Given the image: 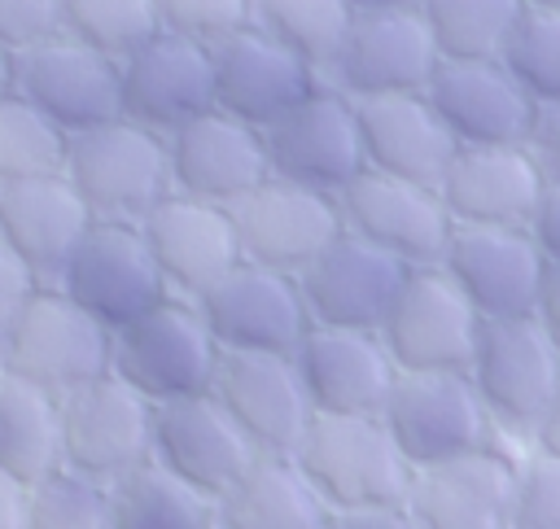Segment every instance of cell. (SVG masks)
<instances>
[{"instance_id":"f35d334b","label":"cell","mask_w":560,"mask_h":529,"mask_svg":"<svg viewBox=\"0 0 560 529\" xmlns=\"http://www.w3.org/2000/svg\"><path fill=\"white\" fill-rule=\"evenodd\" d=\"M158 13H162V31L201 39L210 48L254 26V0H158Z\"/></svg>"},{"instance_id":"8d00e7d4","label":"cell","mask_w":560,"mask_h":529,"mask_svg":"<svg viewBox=\"0 0 560 529\" xmlns=\"http://www.w3.org/2000/svg\"><path fill=\"white\" fill-rule=\"evenodd\" d=\"M503 61L538 105L560 101V9L525 4Z\"/></svg>"},{"instance_id":"2e32d148","label":"cell","mask_w":560,"mask_h":529,"mask_svg":"<svg viewBox=\"0 0 560 529\" xmlns=\"http://www.w3.org/2000/svg\"><path fill=\"white\" fill-rule=\"evenodd\" d=\"M442 267L481 310V319H525L538 310V293L551 262L529 227L455 223Z\"/></svg>"},{"instance_id":"83f0119b","label":"cell","mask_w":560,"mask_h":529,"mask_svg":"<svg viewBox=\"0 0 560 529\" xmlns=\"http://www.w3.org/2000/svg\"><path fill=\"white\" fill-rule=\"evenodd\" d=\"M92 223L96 219L79 188L66 179V171L0 184V240L22 254V262L44 284L61 275Z\"/></svg>"},{"instance_id":"ee69618b","label":"cell","mask_w":560,"mask_h":529,"mask_svg":"<svg viewBox=\"0 0 560 529\" xmlns=\"http://www.w3.org/2000/svg\"><path fill=\"white\" fill-rule=\"evenodd\" d=\"M529 232H534V240L542 245L547 262H560V184H547V192H542V201H538V214H534Z\"/></svg>"},{"instance_id":"4316f807","label":"cell","mask_w":560,"mask_h":529,"mask_svg":"<svg viewBox=\"0 0 560 529\" xmlns=\"http://www.w3.org/2000/svg\"><path fill=\"white\" fill-rule=\"evenodd\" d=\"M293 358L315 415H381L398 380V363L389 358L381 332L363 328L311 324Z\"/></svg>"},{"instance_id":"ac0fdd59","label":"cell","mask_w":560,"mask_h":529,"mask_svg":"<svg viewBox=\"0 0 560 529\" xmlns=\"http://www.w3.org/2000/svg\"><path fill=\"white\" fill-rule=\"evenodd\" d=\"M219 109L214 101V48L175 31H158L131 57H122V114L171 136L184 122Z\"/></svg>"},{"instance_id":"e0dca14e","label":"cell","mask_w":560,"mask_h":529,"mask_svg":"<svg viewBox=\"0 0 560 529\" xmlns=\"http://www.w3.org/2000/svg\"><path fill=\"white\" fill-rule=\"evenodd\" d=\"M319 83L324 70L262 26H245L214 44V101L223 114L245 118L258 131L302 105Z\"/></svg>"},{"instance_id":"7bdbcfd3","label":"cell","mask_w":560,"mask_h":529,"mask_svg":"<svg viewBox=\"0 0 560 529\" xmlns=\"http://www.w3.org/2000/svg\"><path fill=\"white\" fill-rule=\"evenodd\" d=\"M529 153L538 157L547 184H560V101L538 105L534 131H529Z\"/></svg>"},{"instance_id":"f6af8a7d","label":"cell","mask_w":560,"mask_h":529,"mask_svg":"<svg viewBox=\"0 0 560 529\" xmlns=\"http://www.w3.org/2000/svg\"><path fill=\"white\" fill-rule=\"evenodd\" d=\"M328 529H416L402 507H354V512H332Z\"/></svg>"},{"instance_id":"e575fe53","label":"cell","mask_w":560,"mask_h":529,"mask_svg":"<svg viewBox=\"0 0 560 529\" xmlns=\"http://www.w3.org/2000/svg\"><path fill=\"white\" fill-rule=\"evenodd\" d=\"M70 136L35 109L18 87L0 96V184L31 179V175H57L66 166Z\"/></svg>"},{"instance_id":"d590c367","label":"cell","mask_w":560,"mask_h":529,"mask_svg":"<svg viewBox=\"0 0 560 529\" xmlns=\"http://www.w3.org/2000/svg\"><path fill=\"white\" fill-rule=\"evenodd\" d=\"M66 31L122 61L162 31V13L158 0H66Z\"/></svg>"},{"instance_id":"60d3db41","label":"cell","mask_w":560,"mask_h":529,"mask_svg":"<svg viewBox=\"0 0 560 529\" xmlns=\"http://www.w3.org/2000/svg\"><path fill=\"white\" fill-rule=\"evenodd\" d=\"M66 31V0H0V44L26 52Z\"/></svg>"},{"instance_id":"ba28073f","label":"cell","mask_w":560,"mask_h":529,"mask_svg":"<svg viewBox=\"0 0 560 529\" xmlns=\"http://www.w3.org/2000/svg\"><path fill=\"white\" fill-rule=\"evenodd\" d=\"M262 140H267V162L276 179H289L328 197H341L346 184H354L368 171L359 105L328 79L302 105L276 118L262 131Z\"/></svg>"},{"instance_id":"30bf717a","label":"cell","mask_w":560,"mask_h":529,"mask_svg":"<svg viewBox=\"0 0 560 529\" xmlns=\"http://www.w3.org/2000/svg\"><path fill=\"white\" fill-rule=\"evenodd\" d=\"M52 284L66 289L83 310H92L114 332L140 319L144 310H153L162 297H171V284L140 223H114V219H96L88 227V236L79 240V249L70 254V262Z\"/></svg>"},{"instance_id":"3957f363","label":"cell","mask_w":560,"mask_h":529,"mask_svg":"<svg viewBox=\"0 0 560 529\" xmlns=\"http://www.w3.org/2000/svg\"><path fill=\"white\" fill-rule=\"evenodd\" d=\"M223 345L214 341L192 297H162L140 319L114 332V376H122L153 407L214 389Z\"/></svg>"},{"instance_id":"cb8c5ba5","label":"cell","mask_w":560,"mask_h":529,"mask_svg":"<svg viewBox=\"0 0 560 529\" xmlns=\"http://www.w3.org/2000/svg\"><path fill=\"white\" fill-rule=\"evenodd\" d=\"M166 144H171V179H175V192L184 197L232 210L258 184L271 179L262 131L223 109H210L184 122L179 131L166 136Z\"/></svg>"},{"instance_id":"6da1fadb","label":"cell","mask_w":560,"mask_h":529,"mask_svg":"<svg viewBox=\"0 0 560 529\" xmlns=\"http://www.w3.org/2000/svg\"><path fill=\"white\" fill-rule=\"evenodd\" d=\"M293 459L332 512L402 507L416 477L381 415H315Z\"/></svg>"},{"instance_id":"681fc988","label":"cell","mask_w":560,"mask_h":529,"mask_svg":"<svg viewBox=\"0 0 560 529\" xmlns=\"http://www.w3.org/2000/svg\"><path fill=\"white\" fill-rule=\"evenodd\" d=\"M13 87H18V52L0 44V96H9Z\"/></svg>"},{"instance_id":"f1b7e54d","label":"cell","mask_w":560,"mask_h":529,"mask_svg":"<svg viewBox=\"0 0 560 529\" xmlns=\"http://www.w3.org/2000/svg\"><path fill=\"white\" fill-rule=\"evenodd\" d=\"M359 105L363 127V157L368 171H385L398 179H416L438 188L451 157L459 153V140L433 109L429 92H394V96H368Z\"/></svg>"},{"instance_id":"ab89813d","label":"cell","mask_w":560,"mask_h":529,"mask_svg":"<svg viewBox=\"0 0 560 529\" xmlns=\"http://www.w3.org/2000/svg\"><path fill=\"white\" fill-rule=\"evenodd\" d=\"M512 529H560V455L534 450L516 468Z\"/></svg>"},{"instance_id":"b9f144b4","label":"cell","mask_w":560,"mask_h":529,"mask_svg":"<svg viewBox=\"0 0 560 529\" xmlns=\"http://www.w3.org/2000/svg\"><path fill=\"white\" fill-rule=\"evenodd\" d=\"M39 275L22 262V254H13L4 240H0V337L13 328V319L26 310V302L39 293Z\"/></svg>"},{"instance_id":"816d5d0a","label":"cell","mask_w":560,"mask_h":529,"mask_svg":"<svg viewBox=\"0 0 560 529\" xmlns=\"http://www.w3.org/2000/svg\"><path fill=\"white\" fill-rule=\"evenodd\" d=\"M529 4H542V9H560V0H529Z\"/></svg>"},{"instance_id":"5bb4252c","label":"cell","mask_w":560,"mask_h":529,"mask_svg":"<svg viewBox=\"0 0 560 529\" xmlns=\"http://www.w3.org/2000/svg\"><path fill=\"white\" fill-rule=\"evenodd\" d=\"M232 219L241 232L245 262H258L284 275H302L346 232V214L337 197L276 179V175L258 184L245 201H236Z\"/></svg>"},{"instance_id":"4fadbf2b","label":"cell","mask_w":560,"mask_h":529,"mask_svg":"<svg viewBox=\"0 0 560 529\" xmlns=\"http://www.w3.org/2000/svg\"><path fill=\"white\" fill-rule=\"evenodd\" d=\"M197 306L223 350L249 354H298L315 324L298 275L258 262H241L236 271H228L214 289L197 297Z\"/></svg>"},{"instance_id":"f546056e","label":"cell","mask_w":560,"mask_h":529,"mask_svg":"<svg viewBox=\"0 0 560 529\" xmlns=\"http://www.w3.org/2000/svg\"><path fill=\"white\" fill-rule=\"evenodd\" d=\"M332 507L293 455H258L214 503V529H328Z\"/></svg>"},{"instance_id":"9a60e30c","label":"cell","mask_w":560,"mask_h":529,"mask_svg":"<svg viewBox=\"0 0 560 529\" xmlns=\"http://www.w3.org/2000/svg\"><path fill=\"white\" fill-rule=\"evenodd\" d=\"M210 393L262 455H298L306 428L315 424V402L293 354L223 350Z\"/></svg>"},{"instance_id":"bcb514c9","label":"cell","mask_w":560,"mask_h":529,"mask_svg":"<svg viewBox=\"0 0 560 529\" xmlns=\"http://www.w3.org/2000/svg\"><path fill=\"white\" fill-rule=\"evenodd\" d=\"M534 319L542 324V332L551 337V345L560 350V262L547 267V280H542V293H538V310Z\"/></svg>"},{"instance_id":"d6986e66","label":"cell","mask_w":560,"mask_h":529,"mask_svg":"<svg viewBox=\"0 0 560 529\" xmlns=\"http://www.w3.org/2000/svg\"><path fill=\"white\" fill-rule=\"evenodd\" d=\"M346 227L363 240L389 249L407 267H433L446 254V240L455 232V219L438 188L398 179L385 171H363L346 192L337 197Z\"/></svg>"},{"instance_id":"1f68e13d","label":"cell","mask_w":560,"mask_h":529,"mask_svg":"<svg viewBox=\"0 0 560 529\" xmlns=\"http://www.w3.org/2000/svg\"><path fill=\"white\" fill-rule=\"evenodd\" d=\"M109 494V529H214V498L179 481L158 459L131 468Z\"/></svg>"},{"instance_id":"44dd1931","label":"cell","mask_w":560,"mask_h":529,"mask_svg":"<svg viewBox=\"0 0 560 529\" xmlns=\"http://www.w3.org/2000/svg\"><path fill=\"white\" fill-rule=\"evenodd\" d=\"M407 262L394 258L389 249L363 240L359 232H341L302 275V297L315 324L328 328H363V332H381L402 280H407Z\"/></svg>"},{"instance_id":"d4e9b609","label":"cell","mask_w":560,"mask_h":529,"mask_svg":"<svg viewBox=\"0 0 560 529\" xmlns=\"http://www.w3.org/2000/svg\"><path fill=\"white\" fill-rule=\"evenodd\" d=\"M438 192L455 223L529 227L547 192V175L529 144H459Z\"/></svg>"},{"instance_id":"f907efd6","label":"cell","mask_w":560,"mask_h":529,"mask_svg":"<svg viewBox=\"0 0 560 529\" xmlns=\"http://www.w3.org/2000/svg\"><path fill=\"white\" fill-rule=\"evenodd\" d=\"M354 9H424V0H354Z\"/></svg>"},{"instance_id":"d6a6232c","label":"cell","mask_w":560,"mask_h":529,"mask_svg":"<svg viewBox=\"0 0 560 529\" xmlns=\"http://www.w3.org/2000/svg\"><path fill=\"white\" fill-rule=\"evenodd\" d=\"M529 0H424L429 31L442 61L503 57Z\"/></svg>"},{"instance_id":"52a82bcc","label":"cell","mask_w":560,"mask_h":529,"mask_svg":"<svg viewBox=\"0 0 560 529\" xmlns=\"http://www.w3.org/2000/svg\"><path fill=\"white\" fill-rule=\"evenodd\" d=\"M468 376L494 428H508L512 437H525L534 446V433L560 389V350L551 345L542 324L534 315L486 319Z\"/></svg>"},{"instance_id":"277c9868","label":"cell","mask_w":560,"mask_h":529,"mask_svg":"<svg viewBox=\"0 0 560 529\" xmlns=\"http://www.w3.org/2000/svg\"><path fill=\"white\" fill-rule=\"evenodd\" d=\"M0 367L48 393H70L114 372V328L83 310L66 289L39 284L0 337Z\"/></svg>"},{"instance_id":"4dcf8cb0","label":"cell","mask_w":560,"mask_h":529,"mask_svg":"<svg viewBox=\"0 0 560 529\" xmlns=\"http://www.w3.org/2000/svg\"><path fill=\"white\" fill-rule=\"evenodd\" d=\"M61 468V398L0 367V472L39 485Z\"/></svg>"},{"instance_id":"74e56055","label":"cell","mask_w":560,"mask_h":529,"mask_svg":"<svg viewBox=\"0 0 560 529\" xmlns=\"http://www.w3.org/2000/svg\"><path fill=\"white\" fill-rule=\"evenodd\" d=\"M26 529H109V494L105 485L57 468L26 498Z\"/></svg>"},{"instance_id":"7dc6e473","label":"cell","mask_w":560,"mask_h":529,"mask_svg":"<svg viewBox=\"0 0 560 529\" xmlns=\"http://www.w3.org/2000/svg\"><path fill=\"white\" fill-rule=\"evenodd\" d=\"M26 498H31V485L0 472V529H26Z\"/></svg>"},{"instance_id":"7c38bea8","label":"cell","mask_w":560,"mask_h":529,"mask_svg":"<svg viewBox=\"0 0 560 529\" xmlns=\"http://www.w3.org/2000/svg\"><path fill=\"white\" fill-rule=\"evenodd\" d=\"M18 92L66 136L122 118V61L61 31L18 52Z\"/></svg>"},{"instance_id":"484cf974","label":"cell","mask_w":560,"mask_h":529,"mask_svg":"<svg viewBox=\"0 0 560 529\" xmlns=\"http://www.w3.org/2000/svg\"><path fill=\"white\" fill-rule=\"evenodd\" d=\"M429 101L459 144H529L538 101L503 57L442 61Z\"/></svg>"},{"instance_id":"8992f818","label":"cell","mask_w":560,"mask_h":529,"mask_svg":"<svg viewBox=\"0 0 560 529\" xmlns=\"http://www.w3.org/2000/svg\"><path fill=\"white\" fill-rule=\"evenodd\" d=\"M61 398V468L114 485L153 459V402L122 376H96Z\"/></svg>"},{"instance_id":"9c48e42d","label":"cell","mask_w":560,"mask_h":529,"mask_svg":"<svg viewBox=\"0 0 560 529\" xmlns=\"http://www.w3.org/2000/svg\"><path fill=\"white\" fill-rule=\"evenodd\" d=\"M381 420L411 468L494 446V420L468 372H398Z\"/></svg>"},{"instance_id":"836d02e7","label":"cell","mask_w":560,"mask_h":529,"mask_svg":"<svg viewBox=\"0 0 560 529\" xmlns=\"http://www.w3.org/2000/svg\"><path fill=\"white\" fill-rule=\"evenodd\" d=\"M354 13V0H254V26L298 48L324 74L341 52Z\"/></svg>"},{"instance_id":"603a6c76","label":"cell","mask_w":560,"mask_h":529,"mask_svg":"<svg viewBox=\"0 0 560 529\" xmlns=\"http://www.w3.org/2000/svg\"><path fill=\"white\" fill-rule=\"evenodd\" d=\"M140 232L171 284V293L192 297V302L245 262L236 219L228 205H214V201L166 192L140 219Z\"/></svg>"},{"instance_id":"ffe728a7","label":"cell","mask_w":560,"mask_h":529,"mask_svg":"<svg viewBox=\"0 0 560 529\" xmlns=\"http://www.w3.org/2000/svg\"><path fill=\"white\" fill-rule=\"evenodd\" d=\"M262 450L228 415L214 393L162 402L153 411V459L206 498H223Z\"/></svg>"},{"instance_id":"5b68a950","label":"cell","mask_w":560,"mask_h":529,"mask_svg":"<svg viewBox=\"0 0 560 529\" xmlns=\"http://www.w3.org/2000/svg\"><path fill=\"white\" fill-rule=\"evenodd\" d=\"M481 328V310L451 280V271L433 262L407 271L381 324V341L398 372H468Z\"/></svg>"},{"instance_id":"7a4b0ae2","label":"cell","mask_w":560,"mask_h":529,"mask_svg":"<svg viewBox=\"0 0 560 529\" xmlns=\"http://www.w3.org/2000/svg\"><path fill=\"white\" fill-rule=\"evenodd\" d=\"M61 171L88 201L92 219L114 223H140L166 192H175L166 136L127 114L70 136Z\"/></svg>"},{"instance_id":"8fae6325","label":"cell","mask_w":560,"mask_h":529,"mask_svg":"<svg viewBox=\"0 0 560 529\" xmlns=\"http://www.w3.org/2000/svg\"><path fill=\"white\" fill-rule=\"evenodd\" d=\"M438 66L442 52L424 9H359L337 61L328 66V83L354 101L429 92Z\"/></svg>"},{"instance_id":"7402d4cb","label":"cell","mask_w":560,"mask_h":529,"mask_svg":"<svg viewBox=\"0 0 560 529\" xmlns=\"http://www.w3.org/2000/svg\"><path fill=\"white\" fill-rule=\"evenodd\" d=\"M516 468L499 446L416 468L402 512L416 529H512Z\"/></svg>"},{"instance_id":"c3c4849f","label":"cell","mask_w":560,"mask_h":529,"mask_svg":"<svg viewBox=\"0 0 560 529\" xmlns=\"http://www.w3.org/2000/svg\"><path fill=\"white\" fill-rule=\"evenodd\" d=\"M534 450L560 455V389H556V398H551V407H547V415H542V424L534 433Z\"/></svg>"}]
</instances>
